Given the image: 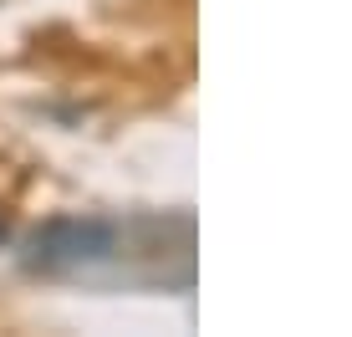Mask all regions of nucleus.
I'll use <instances>...</instances> for the list:
<instances>
[{
	"instance_id": "1",
	"label": "nucleus",
	"mask_w": 352,
	"mask_h": 337,
	"mask_svg": "<svg viewBox=\"0 0 352 337\" xmlns=\"http://www.w3.org/2000/svg\"><path fill=\"white\" fill-rule=\"evenodd\" d=\"M133 230V225H128ZM128 230L113 220H56L46 225L41 235L31 240L26 266L46 271V276H92V271H123L133 256H153L164 261V240H148V246H128Z\"/></svg>"
}]
</instances>
